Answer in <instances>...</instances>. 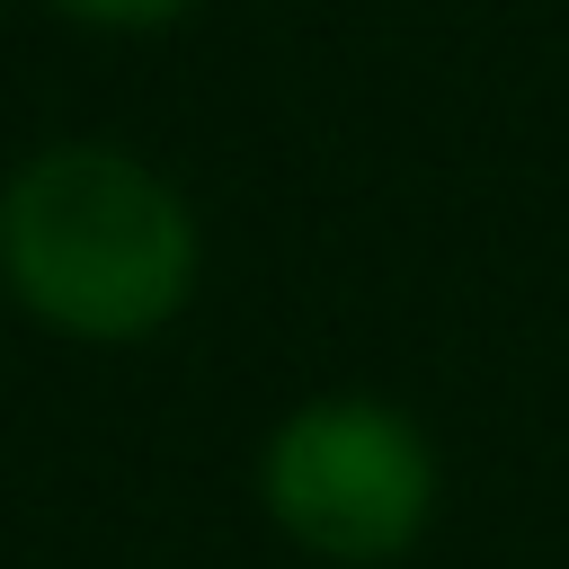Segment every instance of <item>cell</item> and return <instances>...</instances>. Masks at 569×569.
I'll list each match as a JSON object with an SVG mask.
<instances>
[{
	"mask_svg": "<svg viewBox=\"0 0 569 569\" xmlns=\"http://www.w3.org/2000/svg\"><path fill=\"white\" fill-rule=\"evenodd\" d=\"M436 445L409 409L373 391H320L284 409L258 445V507L276 533L329 569H382L436 525Z\"/></svg>",
	"mask_w": 569,
	"mask_h": 569,
	"instance_id": "2",
	"label": "cell"
},
{
	"mask_svg": "<svg viewBox=\"0 0 569 569\" xmlns=\"http://www.w3.org/2000/svg\"><path fill=\"white\" fill-rule=\"evenodd\" d=\"M196 267L204 240L187 196L116 142H53L18 160L0 187V284L53 338H160L187 311Z\"/></svg>",
	"mask_w": 569,
	"mask_h": 569,
	"instance_id": "1",
	"label": "cell"
},
{
	"mask_svg": "<svg viewBox=\"0 0 569 569\" xmlns=\"http://www.w3.org/2000/svg\"><path fill=\"white\" fill-rule=\"evenodd\" d=\"M62 18H80V27H169V18H187L196 0H53Z\"/></svg>",
	"mask_w": 569,
	"mask_h": 569,
	"instance_id": "3",
	"label": "cell"
}]
</instances>
